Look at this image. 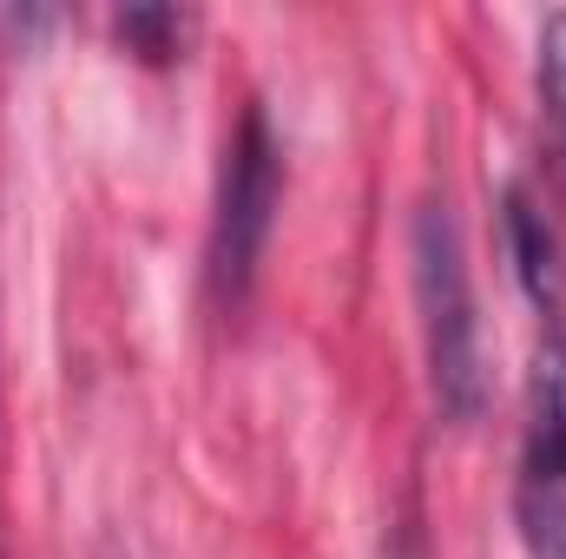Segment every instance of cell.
Returning <instances> with one entry per match:
<instances>
[{
  "mask_svg": "<svg viewBox=\"0 0 566 559\" xmlns=\"http://www.w3.org/2000/svg\"><path fill=\"white\" fill-rule=\"evenodd\" d=\"M283 204V145L264 119V106L251 99L224 139V165H218V211H211V296L218 309H244L258 264L271 251Z\"/></svg>",
  "mask_w": 566,
  "mask_h": 559,
  "instance_id": "7a4b0ae2",
  "label": "cell"
},
{
  "mask_svg": "<svg viewBox=\"0 0 566 559\" xmlns=\"http://www.w3.org/2000/svg\"><path fill=\"white\" fill-rule=\"evenodd\" d=\"M409 264H416V309H422L428 395L448 428H474L488 415V342H481V303L461 244V218L448 198H428L409 224Z\"/></svg>",
  "mask_w": 566,
  "mask_h": 559,
  "instance_id": "6da1fadb",
  "label": "cell"
},
{
  "mask_svg": "<svg viewBox=\"0 0 566 559\" xmlns=\"http://www.w3.org/2000/svg\"><path fill=\"white\" fill-rule=\"evenodd\" d=\"M507 257H514V271L527 283V296H534V309L541 316H566L560 303V244H554V231H547V218L534 211V198L527 191H507Z\"/></svg>",
  "mask_w": 566,
  "mask_h": 559,
  "instance_id": "277c9868",
  "label": "cell"
},
{
  "mask_svg": "<svg viewBox=\"0 0 566 559\" xmlns=\"http://www.w3.org/2000/svg\"><path fill=\"white\" fill-rule=\"evenodd\" d=\"M541 99H547V119L566 139V13H554L541 27Z\"/></svg>",
  "mask_w": 566,
  "mask_h": 559,
  "instance_id": "8992f818",
  "label": "cell"
},
{
  "mask_svg": "<svg viewBox=\"0 0 566 559\" xmlns=\"http://www.w3.org/2000/svg\"><path fill=\"white\" fill-rule=\"evenodd\" d=\"M514 527L527 559H566V316H541V342H534Z\"/></svg>",
  "mask_w": 566,
  "mask_h": 559,
  "instance_id": "3957f363",
  "label": "cell"
},
{
  "mask_svg": "<svg viewBox=\"0 0 566 559\" xmlns=\"http://www.w3.org/2000/svg\"><path fill=\"white\" fill-rule=\"evenodd\" d=\"M113 33H119V46H126L133 60L171 66V60L185 53L191 13H178V7H126V13H113Z\"/></svg>",
  "mask_w": 566,
  "mask_h": 559,
  "instance_id": "5b68a950",
  "label": "cell"
}]
</instances>
